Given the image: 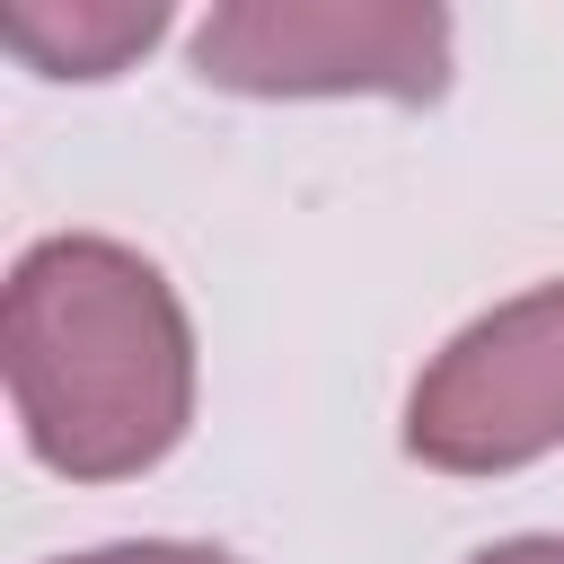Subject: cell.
Segmentation results:
<instances>
[{"mask_svg": "<svg viewBox=\"0 0 564 564\" xmlns=\"http://www.w3.org/2000/svg\"><path fill=\"white\" fill-rule=\"evenodd\" d=\"M0 361L26 449L70 485L141 476L194 423V326L167 273L115 238H44L18 256Z\"/></svg>", "mask_w": 564, "mask_h": 564, "instance_id": "6da1fadb", "label": "cell"}, {"mask_svg": "<svg viewBox=\"0 0 564 564\" xmlns=\"http://www.w3.org/2000/svg\"><path fill=\"white\" fill-rule=\"evenodd\" d=\"M194 70L229 97H397L449 88V18L423 0H229L194 26Z\"/></svg>", "mask_w": 564, "mask_h": 564, "instance_id": "7a4b0ae2", "label": "cell"}, {"mask_svg": "<svg viewBox=\"0 0 564 564\" xmlns=\"http://www.w3.org/2000/svg\"><path fill=\"white\" fill-rule=\"evenodd\" d=\"M405 449L441 476H511L564 449V273L432 352L405 397Z\"/></svg>", "mask_w": 564, "mask_h": 564, "instance_id": "3957f363", "label": "cell"}, {"mask_svg": "<svg viewBox=\"0 0 564 564\" xmlns=\"http://www.w3.org/2000/svg\"><path fill=\"white\" fill-rule=\"evenodd\" d=\"M0 26H9V44H18L35 70H53V79H106L123 53H141V44L167 26V9H159V0H141V9L79 0V9H9Z\"/></svg>", "mask_w": 564, "mask_h": 564, "instance_id": "277c9868", "label": "cell"}, {"mask_svg": "<svg viewBox=\"0 0 564 564\" xmlns=\"http://www.w3.org/2000/svg\"><path fill=\"white\" fill-rule=\"evenodd\" d=\"M53 564H238L229 546H194V538H132V546H97V555H53Z\"/></svg>", "mask_w": 564, "mask_h": 564, "instance_id": "5b68a950", "label": "cell"}, {"mask_svg": "<svg viewBox=\"0 0 564 564\" xmlns=\"http://www.w3.org/2000/svg\"><path fill=\"white\" fill-rule=\"evenodd\" d=\"M467 564H564V538H502V546H476Z\"/></svg>", "mask_w": 564, "mask_h": 564, "instance_id": "8992f818", "label": "cell"}]
</instances>
